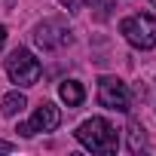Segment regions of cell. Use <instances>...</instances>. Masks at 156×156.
<instances>
[{
	"mask_svg": "<svg viewBox=\"0 0 156 156\" xmlns=\"http://www.w3.org/2000/svg\"><path fill=\"white\" fill-rule=\"evenodd\" d=\"M61 3H64V6H67V9H73V0H61Z\"/></svg>",
	"mask_w": 156,
	"mask_h": 156,
	"instance_id": "13",
	"label": "cell"
},
{
	"mask_svg": "<svg viewBox=\"0 0 156 156\" xmlns=\"http://www.w3.org/2000/svg\"><path fill=\"white\" fill-rule=\"evenodd\" d=\"M98 101L107 110H119V113L132 110V92H129V86L122 80H116V76H101L98 80Z\"/></svg>",
	"mask_w": 156,
	"mask_h": 156,
	"instance_id": "5",
	"label": "cell"
},
{
	"mask_svg": "<svg viewBox=\"0 0 156 156\" xmlns=\"http://www.w3.org/2000/svg\"><path fill=\"white\" fill-rule=\"evenodd\" d=\"M40 70H43L40 67V58H34V52L25 49V46L12 49L9 58H6V76L16 86H34L40 80Z\"/></svg>",
	"mask_w": 156,
	"mask_h": 156,
	"instance_id": "3",
	"label": "cell"
},
{
	"mask_svg": "<svg viewBox=\"0 0 156 156\" xmlns=\"http://www.w3.org/2000/svg\"><path fill=\"white\" fill-rule=\"evenodd\" d=\"M58 126H61V110H58L52 101H43V104L34 110V116L28 119L31 135H37V132H55Z\"/></svg>",
	"mask_w": 156,
	"mask_h": 156,
	"instance_id": "6",
	"label": "cell"
},
{
	"mask_svg": "<svg viewBox=\"0 0 156 156\" xmlns=\"http://www.w3.org/2000/svg\"><path fill=\"white\" fill-rule=\"evenodd\" d=\"M25 107H28V98H25V95H22L19 89L0 98V113H3V116H19V113H22Z\"/></svg>",
	"mask_w": 156,
	"mask_h": 156,
	"instance_id": "8",
	"label": "cell"
},
{
	"mask_svg": "<svg viewBox=\"0 0 156 156\" xmlns=\"http://www.w3.org/2000/svg\"><path fill=\"white\" fill-rule=\"evenodd\" d=\"M70 40H73V34L61 19H46V22H40L34 28V43L43 52H58V49L70 46Z\"/></svg>",
	"mask_w": 156,
	"mask_h": 156,
	"instance_id": "4",
	"label": "cell"
},
{
	"mask_svg": "<svg viewBox=\"0 0 156 156\" xmlns=\"http://www.w3.org/2000/svg\"><path fill=\"white\" fill-rule=\"evenodd\" d=\"M86 3H89V6H92V3H98V0H86Z\"/></svg>",
	"mask_w": 156,
	"mask_h": 156,
	"instance_id": "14",
	"label": "cell"
},
{
	"mask_svg": "<svg viewBox=\"0 0 156 156\" xmlns=\"http://www.w3.org/2000/svg\"><path fill=\"white\" fill-rule=\"evenodd\" d=\"M3 43H6V28L0 25V49H3Z\"/></svg>",
	"mask_w": 156,
	"mask_h": 156,
	"instance_id": "12",
	"label": "cell"
},
{
	"mask_svg": "<svg viewBox=\"0 0 156 156\" xmlns=\"http://www.w3.org/2000/svg\"><path fill=\"white\" fill-rule=\"evenodd\" d=\"M153 3H156V0H153Z\"/></svg>",
	"mask_w": 156,
	"mask_h": 156,
	"instance_id": "15",
	"label": "cell"
},
{
	"mask_svg": "<svg viewBox=\"0 0 156 156\" xmlns=\"http://www.w3.org/2000/svg\"><path fill=\"white\" fill-rule=\"evenodd\" d=\"M144 147H147V135H144V129H141L138 122H132V126H129V150L138 153V150H144Z\"/></svg>",
	"mask_w": 156,
	"mask_h": 156,
	"instance_id": "9",
	"label": "cell"
},
{
	"mask_svg": "<svg viewBox=\"0 0 156 156\" xmlns=\"http://www.w3.org/2000/svg\"><path fill=\"white\" fill-rule=\"evenodd\" d=\"M76 141L92 153H116V147H119V135L104 116H92V119L80 122Z\"/></svg>",
	"mask_w": 156,
	"mask_h": 156,
	"instance_id": "1",
	"label": "cell"
},
{
	"mask_svg": "<svg viewBox=\"0 0 156 156\" xmlns=\"http://www.w3.org/2000/svg\"><path fill=\"white\" fill-rule=\"evenodd\" d=\"M119 34L135 49H153L156 46V19L150 12H135L119 22Z\"/></svg>",
	"mask_w": 156,
	"mask_h": 156,
	"instance_id": "2",
	"label": "cell"
},
{
	"mask_svg": "<svg viewBox=\"0 0 156 156\" xmlns=\"http://www.w3.org/2000/svg\"><path fill=\"white\" fill-rule=\"evenodd\" d=\"M58 98H61L67 107H80V104L86 101V89H83V83H76V80H64V83L58 86Z\"/></svg>",
	"mask_w": 156,
	"mask_h": 156,
	"instance_id": "7",
	"label": "cell"
},
{
	"mask_svg": "<svg viewBox=\"0 0 156 156\" xmlns=\"http://www.w3.org/2000/svg\"><path fill=\"white\" fill-rule=\"evenodd\" d=\"M12 150H16V147H12L9 141H0V153H12Z\"/></svg>",
	"mask_w": 156,
	"mask_h": 156,
	"instance_id": "11",
	"label": "cell"
},
{
	"mask_svg": "<svg viewBox=\"0 0 156 156\" xmlns=\"http://www.w3.org/2000/svg\"><path fill=\"white\" fill-rule=\"evenodd\" d=\"M22 138H31V129H28V122H19V129H16Z\"/></svg>",
	"mask_w": 156,
	"mask_h": 156,
	"instance_id": "10",
	"label": "cell"
}]
</instances>
